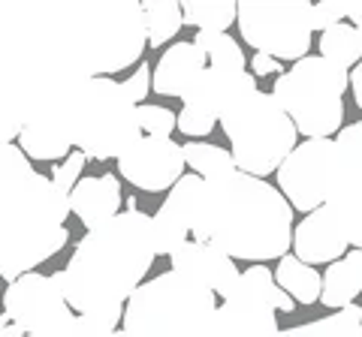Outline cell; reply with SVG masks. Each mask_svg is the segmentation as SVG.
<instances>
[{"instance_id": "obj_13", "label": "cell", "mask_w": 362, "mask_h": 337, "mask_svg": "<svg viewBox=\"0 0 362 337\" xmlns=\"http://www.w3.org/2000/svg\"><path fill=\"white\" fill-rule=\"evenodd\" d=\"M185 168V148L175 139L163 136H142L118 157L121 178L145 193H163V190L169 193Z\"/></svg>"}, {"instance_id": "obj_36", "label": "cell", "mask_w": 362, "mask_h": 337, "mask_svg": "<svg viewBox=\"0 0 362 337\" xmlns=\"http://www.w3.org/2000/svg\"><path fill=\"white\" fill-rule=\"evenodd\" d=\"M18 136H21V121L16 115V109L9 106L4 97H0V148L18 142Z\"/></svg>"}, {"instance_id": "obj_27", "label": "cell", "mask_w": 362, "mask_h": 337, "mask_svg": "<svg viewBox=\"0 0 362 337\" xmlns=\"http://www.w3.org/2000/svg\"><path fill=\"white\" fill-rule=\"evenodd\" d=\"M194 46L206 54V58L211 61V66H218V70H235V73L247 70L245 51L230 33H202V30H197Z\"/></svg>"}, {"instance_id": "obj_40", "label": "cell", "mask_w": 362, "mask_h": 337, "mask_svg": "<svg viewBox=\"0 0 362 337\" xmlns=\"http://www.w3.org/2000/svg\"><path fill=\"white\" fill-rule=\"evenodd\" d=\"M0 337H33V334H25V331L18 329V325H9V329H6L4 334H0Z\"/></svg>"}, {"instance_id": "obj_3", "label": "cell", "mask_w": 362, "mask_h": 337, "mask_svg": "<svg viewBox=\"0 0 362 337\" xmlns=\"http://www.w3.org/2000/svg\"><path fill=\"white\" fill-rule=\"evenodd\" d=\"M154 256L151 217L130 199L127 211H121L115 220L85 232L66 268L52 277L76 313L112 310L127 305L133 292L145 283Z\"/></svg>"}, {"instance_id": "obj_19", "label": "cell", "mask_w": 362, "mask_h": 337, "mask_svg": "<svg viewBox=\"0 0 362 337\" xmlns=\"http://www.w3.org/2000/svg\"><path fill=\"white\" fill-rule=\"evenodd\" d=\"M202 70H206V54L194 46V39H181L160 54V61L151 70V91L160 97L185 99Z\"/></svg>"}, {"instance_id": "obj_34", "label": "cell", "mask_w": 362, "mask_h": 337, "mask_svg": "<svg viewBox=\"0 0 362 337\" xmlns=\"http://www.w3.org/2000/svg\"><path fill=\"white\" fill-rule=\"evenodd\" d=\"M341 18H347V4H341V0L314 4V9H311V27L314 30H329L335 25H341Z\"/></svg>"}, {"instance_id": "obj_16", "label": "cell", "mask_w": 362, "mask_h": 337, "mask_svg": "<svg viewBox=\"0 0 362 337\" xmlns=\"http://www.w3.org/2000/svg\"><path fill=\"white\" fill-rule=\"evenodd\" d=\"M257 87V78L242 70H218V66H206L199 73L197 85L190 87V94L185 97V106H197L202 111H209L221 121V115H226L235 103H242L245 97H251Z\"/></svg>"}, {"instance_id": "obj_15", "label": "cell", "mask_w": 362, "mask_h": 337, "mask_svg": "<svg viewBox=\"0 0 362 337\" xmlns=\"http://www.w3.org/2000/svg\"><path fill=\"white\" fill-rule=\"evenodd\" d=\"M169 265H173V271H178V274L199 280L202 286H209L214 295H221L223 301H230L235 295L239 280H242V271L235 268L230 256L214 250L209 244H199V241H185L169 256Z\"/></svg>"}, {"instance_id": "obj_31", "label": "cell", "mask_w": 362, "mask_h": 337, "mask_svg": "<svg viewBox=\"0 0 362 337\" xmlns=\"http://www.w3.org/2000/svg\"><path fill=\"white\" fill-rule=\"evenodd\" d=\"M136 118H139L142 136H163V139H173L175 111H169L166 106L142 103V106H136Z\"/></svg>"}, {"instance_id": "obj_38", "label": "cell", "mask_w": 362, "mask_h": 337, "mask_svg": "<svg viewBox=\"0 0 362 337\" xmlns=\"http://www.w3.org/2000/svg\"><path fill=\"white\" fill-rule=\"evenodd\" d=\"M350 91H354L356 106L362 109V61L354 66V73H350Z\"/></svg>"}, {"instance_id": "obj_17", "label": "cell", "mask_w": 362, "mask_h": 337, "mask_svg": "<svg viewBox=\"0 0 362 337\" xmlns=\"http://www.w3.org/2000/svg\"><path fill=\"white\" fill-rule=\"evenodd\" d=\"M347 238L326 208H317L293 229V256L305 265H332L347 253Z\"/></svg>"}, {"instance_id": "obj_24", "label": "cell", "mask_w": 362, "mask_h": 337, "mask_svg": "<svg viewBox=\"0 0 362 337\" xmlns=\"http://www.w3.org/2000/svg\"><path fill=\"white\" fill-rule=\"evenodd\" d=\"M181 16H185V25L202 33H226V27L235 25V18H239V4H226V0L199 4V0H190V4H181Z\"/></svg>"}, {"instance_id": "obj_35", "label": "cell", "mask_w": 362, "mask_h": 337, "mask_svg": "<svg viewBox=\"0 0 362 337\" xmlns=\"http://www.w3.org/2000/svg\"><path fill=\"white\" fill-rule=\"evenodd\" d=\"M121 87H124V94H127L136 106H142V99L148 97V91H151V66L139 63V66H136V73L121 82Z\"/></svg>"}, {"instance_id": "obj_33", "label": "cell", "mask_w": 362, "mask_h": 337, "mask_svg": "<svg viewBox=\"0 0 362 337\" xmlns=\"http://www.w3.org/2000/svg\"><path fill=\"white\" fill-rule=\"evenodd\" d=\"M214 123H218V118L209 115V111H202V109H197V106H185L175 115V130H181L185 136H194V139L209 136V133L214 130Z\"/></svg>"}, {"instance_id": "obj_18", "label": "cell", "mask_w": 362, "mask_h": 337, "mask_svg": "<svg viewBox=\"0 0 362 337\" xmlns=\"http://www.w3.org/2000/svg\"><path fill=\"white\" fill-rule=\"evenodd\" d=\"M121 181L115 175H85L70 193V214L90 232L121 214Z\"/></svg>"}, {"instance_id": "obj_14", "label": "cell", "mask_w": 362, "mask_h": 337, "mask_svg": "<svg viewBox=\"0 0 362 337\" xmlns=\"http://www.w3.org/2000/svg\"><path fill=\"white\" fill-rule=\"evenodd\" d=\"M206 337H281L278 313L257 292L239 286L230 301L214 310Z\"/></svg>"}, {"instance_id": "obj_26", "label": "cell", "mask_w": 362, "mask_h": 337, "mask_svg": "<svg viewBox=\"0 0 362 337\" xmlns=\"http://www.w3.org/2000/svg\"><path fill=\"white\" fill-rule=\"evenodd\" d=\"M362 322V307L350 305L335 310L332 317L317 319L308 325H293V329H281V337H354Z\"/></svg>"}, {"instance_id": "obj_7", "label": "cell", "mask_w": 362, "mask_h": 337, "mask_svg": "<svg viewBox=\"0 0 362 337\" xmlns=\"http://www.w3.org/2000/svg\"><path fill=\"white\" fill-rule=\"evenodd\" d=\"M70 21L94 75H115L130 70L148 49L142 4H70Z\"/></svg>"}, {"instance_id": "obj_41", "label": "cell", "mask_w": 362, "mask_h": 337, "mask_svg": "<svg viewBox=\"0 0 362 337\" xmlns=\"http://www.w3.org/2000/svg\"><path fill=\"white\" fill-rule=\"evenodd\" d=\"M9 325H13V319H9L6 313H0V334H4V331L9 329Z\"/></svg>"}, {"instance_id": "obj_42", "label": "cell", "mask_w": 362, "mask_h": 337, "mask_svg": "<svg viewBox=\"0 0 362 337\" xmlns=\"http://www.w3.org/2000/svg\"><path fill=\"white\" fill-rule=\"evenodd\" d=\"M354 337H362V322H359V329H356V334Z\"/></svg>"}, {"instance_id": "obj_25", "label": "cell", "mask_w": 362, "mask_h": 337, "mask_svg": "<svg viewBox=\"0 0 362 337\" xmlns=\"http://www.w3.org/2000/svg\"><path fill=\"white\" fill-rule=\"evenodd\" d=\"M142 16H145V33H148L151 49L166 46L181 30V25H185L181 4H173V0H148V4H142Z\"/></svg>"}, {"instance_id": "obj_8", "label": "cell", "mask_w": 362, "mask_h": 337, "mask_svg": "<svg viewBox=\"0 0 362 337\" xmlns=\"http://www.w3.org/2000/svg\"><path fill=\"white\" fill-rule=\"evenodd\" d=\"M142 139L136 103L121 82L109 75L90 78L73 115V148L88 160H118Z\"/></svg>"}, {"instance_id": "obj_29", "label": "cell", "mask_w": 362, "mask_h": 337, "mask_svg": "<svg viewBox=\"0 0 362 337\" xmlns=\"http://www.w3.org/2000/svg\"><path fill=\"white\" fill-rule=\"evenodd\" d=\"M151 235H154V253L157 256H173L181 244L187 241V223L178 214H173L169 208H157V214L151 217Z\"/></svg>"}, {"instance_id": "obj_21", "label": "cell", "mask_w": 362, "mask_h": 337, "mask_svg": "<svg viewBox=\"0 0 362 337\" xmlns=\"http://www.w3.org/2000/svg\"><path fill=\"white\" fill-rule=\"evenodd\" d=\"M275 283L296 301V305L308 307L320 301V286H323V274H317L314 265H305L296 256H281L278 268H275Z\"/></svg>"}, {"instance_id": "obj_10", "label": "cell", "mask_w": 362, "mask_h": 337, "mask_svg": "<svg viewBox=\"0 0 362 337\" xmlns=\"http://www.w3.org/2000/svg\"><path fill=\"white\" fill-rule=\"evenodd\" d=\"M4 313L33 337H64L76 319V310L66 305L58 280L40 271H30L6 286Z\"/></svg>"}, {"instance_id": "obj_44", "label": "cell", "mask_w": 362, "mask_h": 337, "mask_svg": "<svg viewBox=\"0 0 362 337\" xmlns=\"http://www.w3.org/2000/svg\"><path fill=\"white\" fill-rule=\"evenodd\" d=\"M356 30H359V27H356ZM359 42H362V30H359Z\"/></svg>"}, {"instance_id": "obj_11", "label": "cell", "mask_w": 362, "mask_h": 337, "mask_svg": "<svg viewBox=\"0 0 362 337\" xmlns=\"http://www.w3.org/2000/svg\"><path fill=\"white\" fill-rule=\"evenodd\" d=\"M335 142V166L323 208L332 214L347 244L362 250V121L341 127Z\"/></svg>"}, {"instance_id": "obj_23", "label": "cell", "mask_w": 362, "mask_h": 337, "mask_svg": "<svg viewBox=\"0 0 362 337\" xmlns=\"http://www.w3.org/2000/svg\"><path fill=\"white\" fill-rule=\"evenodd\" d=\"M320 58L329 61L335 66H341V70H350V66H356L362 61V42H359V30L350 27V25H335L329 30L320 33Z\"/></svg>"}, {"instance_id": "obj_12", "label": "cell", "mask_w": 362, "mask_h": 337, "mask_svg": "<svg viewBox=\"0 0 362 337\" xmlns=\"http://www.w3.org/2000/svg\"><path fill=\"white\" fill-rule=\"evenodd\" d=\"M335 166V142L332 139H305L290 151V157L278 166V190L287 205L302 214L323 208L326 187Z\"/></svg>"}, {"instance_id": "obj_30", "label": "cell", "mask_w": 362, "mask_h": 337, "mask_svg": "<svg viewBox=\"0 0 362 337\" xmlns=\"http://www.w3.org/2000/svg\"><path fill=\"white\" fill-rule=\"evenodd\" d=\"M121 319H124V307L97 310V313H76V319L64 337H115Z\"/></svg>"}, {"instance_id": "obj_20", "label": "cell", "mask_w": 362, "mask_h": 337, "mask_svg": "<svg viewBox=\"0 0 362 337\" xmlns=\"http://www.w3.org/2000/svg\"><path fill=\"white\" fill-rule=\"evenodd\" d=\"M362 292V250L350 247L338 262L326 265L323 286H320V305L329 310H341L356 305V295Z\"/></svg>"}, {"instance_id": "obj_39", "label": "cell", "mask_w": 362, "mask_h": 337, "mask_svg": "<svg viewBox=\"0 0 362 337\" xmlns=\"http://www.w3.org/2000/svg\"><path fill=\"white\" fill-rule=\"evenodd\" d=\"M347 18L362 30V4H347Z\"/></svg>"}, {"instance_id": "obj_4", "label": "cell", "mask_w": 362, "mask_h": 337, "mask_svg": "<svg viewBox=\"0 0 362 337\" xmlns=\"http://www.w3.org/2000/svg\"><path fill=\"white\" fill-rule=\"evenodd\" d=\"M218 310L214 292L199 280L166 271L145 280L124 305L127 337H206Z\"/></svg>"}, {"instance_id": "obj_6", "label": "cell", "mask_w": 362, "mask_h": 337, "mask_svg": "<svg viewBox=\"0 0 362 337\" xmlns=\"http://www.w3.org/2000/svg\"><path fill=\"white\" fill-rule=\"evenodd\" d=\"M218 123L230 139L235 168L254 178L278 172V166L299 145V133L287 118V111L266 91H254L251 97H245L226 115H221Z\"/></svg>"}, {"instance_id": "obj_22", "label": "cell", "mask_w": 362, "mask_h": 337, "mask_svg": "<svg viewBox=\"0 0 362 337\" xmlns=\"http://www.w3.org/2000/svg\"><path fill=\"white\" fill-rule=\"evenodd\" d=\"M185 148V166L194 168V175H199L202 181H218V178H226L235 168L233 154L221 148V145H211V142H187L181 145Z\"/></svg>"}, {"instance_id": "obj_32", "label": "cell", "mask_w": 362, "mask_h": 337, "mask_svg": "<svg viewBox=\"0 0 362 337\" xmlns=\"http://www.w3.org/2000/svg\"><path fill=\"white\" fill-rule=\"evenodd\" d=\"M85 163H88V157H85V154H78V151H73L61 166H54V168H52V184L58 187L64 196H70V193H73V187L82 181Z\"/></svg>"}, {"instance_id": "obj_43", "label": "cell", "mask_w": 362, "mask_h": 337, "mask_svg": "<svg viewBox=\"0 0 362 337\" xmlns=\"http://www.w3.org/2000/svg\"><path fill=\"white\" fill-rule=\"evenodd\" d=\"M115 337H127V334H124V331H115Z\"/></svg>"}, {"instance_id": "obj_2", "label": "cell", "mask_w": 362, "mask_h": 337, "mask_svg": "<svg viewBox=\"0 0 362 337\" xmlns=\"http://www.w3.org/2000/svg\"><path fill=\"white\" fill-rule=\"evenodd\" d=\"M194 241L209 244L230 259L263 265L293 247V208L263 178L233 172L202 181L190 211Z\"/></svg>"}, {"instance_id": "obj_5", "label": "cell", "mask_w": 362, "mask_h": 337, "mask_svg": "<svg viewBox=\"0 0 362 337\" xmlns=\"http://www.w3.org/2000/svg\"><path fill=\"white\" fill-rule=\"evenodd\" d=\"M350 87V70H341L323 58H302L281 73L272 97L287 111L296 133L305 139H329L341 133L344 123V91Z\"/></svg>"}, {"instance_id": "obj_9", "label": "cell", "mask_w": 362, "mask_h": 337, "mask_svg": "<svg viewBox=\"0 0 362 337\" xmlns=\"http://www.w3.org/2000/svg\"><path fill=\"white\" fill-rule=\"evenodd\" d=\"M311 9L314 4L305 0H287V4H239L235 25L242 39L257 54H269L275 61H302L311 51Z\"/></svg>"}, {"instance_id": "obj_37", "label": "cell", "mask_w": 362, "mask_h": 337, "mask_svg": "<svg viewBox=\"0 0 362 337\" xmlns=\"http://www.w3.org/2000/svg\"><path fill=\"white\" fill-rule=\"evenodd\" d=\"M251 75L259 78V75H281V61L269 58V54H254L251 61Z\"/></svg>"}, {"instance_id": "obj_28", "label": "cell", "mask_w": 362, "mask_h": 337, "mask_svg": "<svg viewBox=\"0 0 362 337\" xmlns=\"http://www.w3.org/2000/svg\"><path fill=\"white\" fill-rule=\"evenodd\" d=\"M18 148H21V154H25L28 160L54 163V160H61V157L73 154V139L54 136V133H40V130H21Z\"/></svg>"}, {"instance_id": "obj_1", "label": "cell", "mask_w": 362, "mask_h": 337, "mask_svg": "<svg viewBox=\"0 0 362 337\" xmlns=\"http://www.w3.org/2000/svg\"><path fill=\"white\" fill-rule=\"evenodd\" d=\"M94 75L78 42L70 4H4L0 18V97L21 130L73 139V115Z\"/></svg>"}]
</instances>
